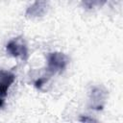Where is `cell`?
Returning a JSON list of instances; mask_svg holds the SVG:
<instances>
[{
	"label": "cell",
	"instance_id": "277c9868",
	"mask_svg": "<svg viewBox=\"0 0 123 123\" xmlns=\"http://www.w3.org/2000/svg\"><path fill=\"white\" fill-rule=\"evenodd\" d=\"M15 80V75L8 70L0 69V109L4 107L8 90Z\"/></svg>",
	"mask_w": 123,
	"mask_h": 123
},
{
	"label": "cell",
	"instance_id": "6da1fadb",
	"mask_svg": "<svg viewBox=\"0 0 123 123\" xmlns=\"http://www.w3.org/2000/svg\"><path fill=\"white\" fill-rule=\"evenodd\" d=\"M69 63L68 57L62 52H51L47 56V69L52 74L62 72Z\"/></svg>",
	"mask_w": 123,
	"mask_h": 123
},
{
	"label": "cell",
	"instance_id": "7a4b0ae2",
	"mask_svg": "<svg viewBox=\"0 0 123 123\" xmlns=\"http://www.w3.org/2000/svg\"><path fill=\"white\" fill-rule=\"evenodd\" d=\"M7 53L13 58H20L22 61H26L29 57L28 47L22 37H17L11 39L6 45Z\"/></svg>",
	"mask_w": 123,
	"mask_h": 123
},
{
	"label": "cell",
	"instance_id": "5b68a950",
	"mask_svg": "<svg viewBox=\"0 0 123 123\" xmlns=\"http://www.w3.org/2000/svg\"><path fill=\"white\" fill-rule=\"evenodd\" d=\"M49 0H35V2L27 9L26 16L30 18L40 17L47 12Z\"/></svg>",
	"mask_w": 123,
	"mask_h": 123
},
{
	"label": "cell",
	"instance_id": "52a82bcc",
	"mask_svg": "<svg viewBox=\"0 0 123 123\" xmlns=\"http://www.w3.org/2000/svg\"><path fill=\"white\" fill-rule=\"evenodd\" d=\"M80 121H82V122H92V121H96L95 119H93V118H89V117H86V116H84V117H81L80 118Z\"/></svg>",
	"mask_w": 123,
	"mask_h": 123
},
{
	"label": "cell",
	"instance_id": "8992f818",
	"mask_svg": "<svg viewBox=\"0 0 123 123\" xmlns=\"http://www.w3.org/2000/svg\"><path fill=\"white\" fill-rule=\"evenodd\" d=\"M106 2H107V0H82L83 6L87 10L101 8L106 4Z\"/></svg>",
	"mask_w": 123,
	"mask_h": 123
},
{
	"label": "cell",
	"instance_id": "3957f363",
	"mask_svg": "<svg viewBox=\"0 0 123 123\" xmlns=\"http://www.w3.org/2000/svg\"><path fill=\"white\" fill-rule=\"evenodd\" d=\"M108 98V91L103 86H93L88 95V106L95 111H102Z\"/></svg>",
	"mask_w": 123,
	"mask_h": 123
}]
</instances>
